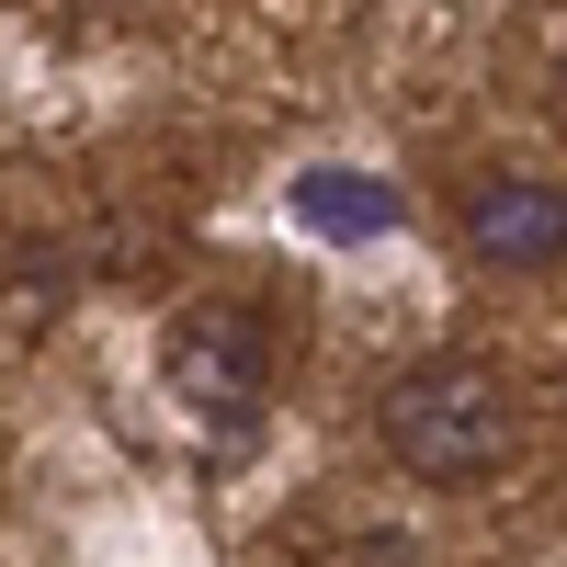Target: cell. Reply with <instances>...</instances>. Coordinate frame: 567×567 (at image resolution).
I'll list each match as a JSON object with an SVG mask.
<instances>
[{"label":"cell","instance_id":"1","mask_svg":"<svg viewBox=\"0 0 567 567\" xmlns=\"http://www.w3.org/2000/svg\"><path fill=\"white\" fill-rule=\"evenodd\" d=\"M374 432H386V454L409 465V477L477 488V477H499V465H511V443H523V398L499 386V363L432 352V363H409L398 386H386Z\"/></svg>","mask_w":567,"mask_h":567},{"label":"cell","instance_id":"2","mask_svg":"<svg viewBox=\"0 0 567 567\" xmlns=\"http://www.w3.org/2000/svg\"><path fill=\"white\" fill-rule=\"evenodd\" d=\"M171 386L194 398L205 420H250L261 386H272V329L250 307H194L171 329Z\"/></svg>","mask_w":567,"mask_h":567},{"label":"cell","instance_id":"3","mask_svg":"<svg viewBox=\"0 0 567 567\" xmlns=\"http://www.w3.org/2000/svg\"><path fill=\"white\" fill-rule=\"evenodd\" d=\"M465 261L488 272H556L567 261V194L534 171H488L477 194H465Z\"/></svg>","mask_w":567,"mask_h":567},{"label":"cell","instance_id":"4","mask_svg":"<svg viewBox=\"0 0 567 567\" xmlns=\"http://www.w3.org/2000/svg\"><path fill=\"white\" fill-rule=\"evenodd\" d=\"M296 216L318 227V239H374V227H398V194L374 171H307L296 182Z\"/></svg>","mask_w":567,"mask_h":567}]
</instances>
